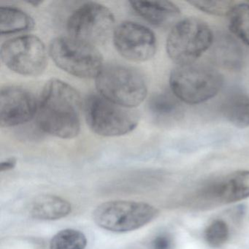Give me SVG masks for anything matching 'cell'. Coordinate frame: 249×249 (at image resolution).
Masks as SVG:
<instances>
[{"mask_svg": "<svg viewBox=\"0 0 249 249\" xmlns=\"http://www.w3.org/2000/svg\"><path fill=\"white\" fill-rule=\"evenodd\" d=\"M81 97L68 83L50 80L42 90L37 106L39 127L52 136L72 139L81 129Z\"/></svg>", "mask_w": 249, "mask_h": 249, "instance_id": "6da1fadb", "label": "cell"}, {"mask_svg": "<svg viewBox=\"0 0 249 249\" xmlns=\"http://www.w3.org/2000/svg\"><path fill=\"white\" fill-rule=\"evenodd\" d=\"M224 78L215 68L203 64L178 65L172 71L170 86L180 102L196 105L205 103L218 94Z\"/></svg>", "mask_w": 249, "mask_h": 249, "instance_id": "7a4b0ae2", "label": "cell"}, {"mask_svg": "<svg viewBox=\"0 0 249 249\" xmlns=\"http://www.w3.org/2000/svg\"><path fill=\"white\" fill-rule=\"evenodd\" d=\"M95 79L99 94L123 107L134 109L146 97V81L141 72L132 67L104 66Z\"/></svg>", "mask_w": 249, "mask_h": 249, "instance_id": "3957f363", "label": "cell"}, {"mask_svg": "<svg viewBox=\"0 0 249 249\" xmlns=\"http://www.w3.org/2000/svg\"><path fill=\"white\" fill-rule=\"evenodd\" d=\"M86 121L90 129L103 137L126 135L136 128L138 113L116 104L98 94H91L84 104Z\"/></svg>", "mask_w": 249, "mask_h": 249, "instance_id": "277c9868", "label": "cell"}, {"mask_svg": "<svg viewBox=\"0 0 249 249\" xmlns=\"http://www.w3.org/2000/svg\"><path fill=\"white\" fill-rule=\"evenodd\" d=\"M209 26L202 20L189 18L178 22L169 33L166 50L178 65L196 62L213 43Z\"/></svg>", "mask_w": 249, "mask_h": 249, "instance_id": "5b68a950", "label": "cell"}, {"mask_svg": "<svg viewBox=\"0 0 249 249\" xmlns=\"http://www.w3.org/2000/svg\"><path fill=\"white\" fill-rule=\"evenodd\" d=\"M49 54L58 68L80 78H96L104 67L103 56L94 46L71 37L53 39Z\"/></svg>", "mask_w": 249, "mask_h": 249, "instance_id": "8992f818", "label": "cell"}, {"mask_svg": "<svg viewBox=\"0 0 249 249\" xmlns=\"http://www.w3.org/2000/svg\"><path fill=\"white\" fill-rule=\"evenodd\" d=\"M157 210L145 202L114 200L99 205L93 214L94 222L104 230L126 232L138 230L151 222Z\"/></svg>", "mask_w": 249, "mask_h": 249, "instance_id": "52a82bcc", "label": "cell"}, {"mask_svg": "<svg viewBox=\"0 0 249 249\" xmlns=\"http://www.w3.org/2000/svg\"><path fill=\"white\" fill-rule=\"evenodd\" d=\"M114 26V16L108 8L97 2H87L71 14L67 30L69 37L95 47L108 40Z\"/></svg>", "mask_w": 249, "mask_h": 249, "instance_id": "ba28073f", "label": "cell"}, {"mask_svg": "<svg viewBox=\"0 0 249 249\" xmlns=\"http://www.w3.org/2000/svg\"><path fill=\"white\" fill-rule=\"evenodd\" d=\"M1 59L8 69L18 75L37 76L47 66V51L39 37L19 36L3 43Z\"/></svg>", "mask_w": 249, "mask_h": 249, "instance_id": "9c48e42d", "label": "cell"}, {"mask_svg": "<svg viewBox=\"0 0 249 249\" xmlns=\"http://www.w3.org/2000/svg\"><path fill=\"white\" fill-rule=\"evenodd\" d=\"M113 43L119 54L132 62L149 60L157 52L154 33L145 26L133 21H125L115 28Z\"/></svg>", "mask_w": 249, "mask_h": 249, "instance_id": "30bf717a", "label": "cell"}, {"mask_svg": "<svg viewBox=\"0 0 249 249\" xmlns=\"http://www.w3.org/2000/svg\"><path fill=\"white\" fill-rule=\"evenodd\" d=\"M38 102L28 90L18 87H6L0 94V124L2 127H13L31 121L37 115Z\"/></svg>", "mask_w": 249, "mask_h": 249, "instance_id": "8fae6325", "label": "cell"}, {"mask_svg": "<svg viewBox=\"0 0 249 249\" xmlns=\"http://www.w3.org/2000/svg\"><path fill=\"white\" fill-rule=\"evenodd\" d=\"M208 196L223 204L249 197V170L234 172L217 180L208 189Z\"/></svg>", "mask_w": 249, "mask_h": 249, "instance_id": "7c38bea8", "label": "cell"}, {"mask_svg": "<svg viewBox=\"0 0 249 249\" xmlns=\"http://www.w3.org/2000/svg\"><path fill=\"white\" fill-rule=\"evenodd\" d=\"M134 11L156 27H165L180 15V9L168 1H132L129 2Z\"/></svg>", "mask_w": 249, "mask_h": 249, "instance_id": "4fadbf2b", "label": "cell"}, {"mask_svg": "<svg viewBox=\"0 0 249 249\" xmlns=\"http://www.w3.org/2000/svg\"><path fill=\"white\" fill-rule=\"evenodd\" d=\"M180 102L172 91L157 93L148 100V110L157 122L173 123L182 116Z\"/></svg>", "mask_w": 249, "mask_h": 249, "instance_id": "5bb4252c", "label": "cell"}, {"mask_svg": "<svg viewBox=\"0 0 249 249\" xmlns=\"http://www.w3.org/2000/svg\"><path fill=\"white\" fill-rule=\"evenodd\" d=\"M71 203L56 195H42L35 199L31 215L40 220H58L71 213Z\"/></svg>", "mask_w": 249, "mask_h": 249, "instance_id": "9a60e30c", "label": "cell"}, {"mask_svg": "<svg viewBox=\"0 0 249 249\" xmlns=\"http://www.w3.org/2000/svg\"><path fill=\"white\" fill-rule=\"evenodd\" d=\"M213 59L224 68L237 70L243 62V52L237 42L228 35L220 36L213 43Z\"/></svg>", "mask_w": 249, "mask_h": 249, "instance_id": "2e32d148", "label": "cell"}, {"mask_svg": "<svg viewBox=\"0 0 249 249\" xmlns=\"http://www.w3.org/2000/svg\"><path fill=\"white\" fill-rule=\"evenodd\" d=\"M34 27V20L21 10L11 6L0 8V34L2 36L29 31Z\"/></svg>", "mask_w": 249, "mask_h": 249, "instance_id": "e0dca14e", "label": "cell"}, {"mask_svg": "<svg viewBox=\"0 0 249 249\" xmlns=\"http://www.w3.org/2000/svg\"><path fill=\"white\" fill-rule=\"evenodd\" d=\"M221 111L225 119L239 128L249 126V97L242 93H234L224 102Z\"/></svg>", "mask_w": 249, "mask_h": 249, "instance_id": "ac0fdd59", "label": "cell"}, {"mask_svg": "<svg viewBox=\"0 0 249 249\" xmlns=\"http://www.w3.org/2000/svg\"><path fill=\"white\" fill-rule=\"evenodd\" d=\"M228 19L231 33L249 46V4L234 5L229 14Z\"/></svg>", "mask_w": 249, "mask_h": 249, "instance_id": "d6986e66", "label": "cell"}, {"mask_svg": "<svg viewBox=\"0 0 249 249\" xmlns=\"http://www.w3.org/2000/svg\"><path fill=\"white\" fill-rule=\"evenodd\" d=\"M87 237L79 230L66 229L56 233L51 240L50 249H85Z\"/></svg>", "mask_w": 249, "mask_h": 249, "instance_id": "ffe728a7", "label": "cell"}, {"mask_svg": "<svg viewBox=\"0 0 249 249\" xmlns=\"http://www.w3.org/2000/svg\"><path fill=\"white\" fill-rule=\"evenodd\" d=\"M230 231L227 223L223 220L213 221L205 231V239L208 245L213 248H218L227 241Z\"/></svg>", "mask_w": 249, "mask_h": 249, "instance_id": "44dd1931", "label": "cell"}, {"mask_svg": "<svg viewBox=\"0 0 249 249\" xmlns=\"http://www.w3.org/2000/svg\"><path fill=\"white\" fill-rule=\"evenodd\" d=\"M189 4L199 11L214 16H228L234 6L233 2L228 1H192Z\"/></svg>", "mask_w": 249, "mask_h": 249, "instance_id": "7402d4cb", "label": "cell"}, {"mask_svg": "<svg viewBox=\"0 0 249 249\" xmlns=\"http://www.w3.org/2000/svg\"><path fill=\"white\" fill-rule=\"evenodd\" d=\"M154 249H170L171 239L167 235L157 236L152 243Z\"/></svg>", "mask_w": 249, "mask_h": 249, "instance_id": "603a6c76", "label": "cell"}, {"mask_svg": "<svg viewBox=\"0 0 249 249\" xmlns=\"http://www.w3.org/2000/svg\"><path fill=\"white\" fill-rule=\"evenodd\" d=\"M16 164H17V160H16V159H8V160L1 163V164H0V170L3 172L12 170V169L15 167Z\"/></svg>", "mask_w": 249, "mask_h": 249, "instance_id": "cb8c5ba5", "label": "cell"}, {"mask_svg": "<svg viewBox=\"0 0 249 249\" xmlns=\"http://www.w3.org/2000/svg\"><path fill=\"white\" fill-rule=\"evenodd\" d=\"M28 3L30 4V5H33V6L34 7H37L39 6V5H41L42 3H43V2H28Z\"/></svg>", "mask_w": 249, "mask_h": 249, "instance_id": "d4e9b609", "label": "cell"}]
</instances>
